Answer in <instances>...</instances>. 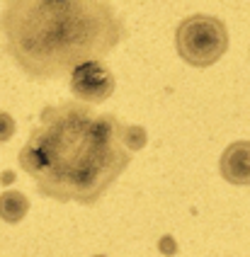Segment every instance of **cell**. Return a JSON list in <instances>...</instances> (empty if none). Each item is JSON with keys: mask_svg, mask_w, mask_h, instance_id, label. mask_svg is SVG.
Instances as JSON below:
<instances>
[{"mask_svg": "<svg viewBox=\"0 0 250 257\" xmlns=\"http://www.w3.org/2000/svg\"><path fill=\"white\" fill-rule=\"evenodd\" d=\"M175 49L187 66L209 68L228 51V29L214 15H190L175 29Z\"/></svg>", "mask_w": 250, "mask_h": 257, "instance_id": "obj_3", "label": "cell"}, {"mask_svg": "<svg viewBox=\"0 0 250 257\" xmlns=\"http://www.w3.org/2000/svg\"><path fill=\"white\" fill-rule=\"evenodd\" d=\"M221 177L235 187H250V141H233L226 146L219 160Z\"/></svg>", "mask_w": 250, "mask_h": 257, "instance_id": "obj_5", "label": "cell"}, {"mask_svg": "<svg viewBox=\"0 0 250 257\" xmlns=\"http://www.w3.org/2000/svg\"><path fill=\"white\" fill-rule=\"evenodd\" d=\"M92 257H107V255H92Z\"/></svg>", "mask_w": 250, "mask_h": 257, "instance_id": "obj_9", "label": "cell"}, {"mask_svg": "<svg viewBox=\"0 0 250 257\" xmlns=\"http://www.w3.org/2000/svg\"><path fill=\"white\" fill-rule=\"evenodd\" d=\"M15 119L13 114H8V112H0V143H8L13 136H15Z\"/></svg>", "mask_w": 250, "mask_h": 257, "instance_id": "obj_7", "label": "cell"}, {"mask_svg": "<svg viewBox=\"0 0 250 257\" xmlns=\"http://www.w3.org/2000/svg\"><path fill=\"white\" fill-rule=\"evenodd\" d=\"M30 214V199L27 194L17 192V189H8L0 194V221L15 226L25 216Z\"/></svg>", "mask_w": 250, "mask_h": 257, "instance_id": "obj_6", "label": "cell"}, {"mask_svg": "<svg viewBox=\"0 0 250 257\" xmlns=\"http://www.w3.org/2000/svg\"><path fill=\"white\" fill-rule=\"evenodd\" d=\"M46 3H73V0H46Z\"/></svg>", "mask_w": 250, "mask_h": 257, "instance_id": "obj_8", "label": "cell"}, {"mask_svg": "<svg viewBox=\"0 0 250 257\" xmlns=\"http://www.w3.org/2000/svg\"><path fill=\"white\" fill-rule=\"evenodd\" d=\"M117 78L104 61H88L71 73V92L78 102L102 104L112 97Z\"/></svg>", "mask_w": 250, "mask_h": 257, "instance_id": "obj_4", "label": "cell"}, {"mask_svg": "<svg viewBox=\"0 0 250 257\" xmlns=\"http://www.w3.org/2000/svg\"><path fill=\"white\" fill-rule=\"evenodd\" d=\"M0 34L5 54L27 78L56 80L88 61H102L129 29L107 0H5Z\"/></svg>", "mask_w": 250, "mask_h": 257, "instance_id": "obj_2", "label": "cell"}, {"mask_svg": "<svg viewBox=\"0 0 250 257\" xmlns=\"http://www.w3.org/2000/svg\"><path fill=\"white\" fill-rule=\"evenodd\" d=\"M129 124L117 114H100L85 102L46 104L39 124L17 153L46 199L95 206L132 165Z\"/></svg>", "mask_w": 250, "mask_h": 257, "instance_id": "obj_1", "label": "cell"}]
</instances>
